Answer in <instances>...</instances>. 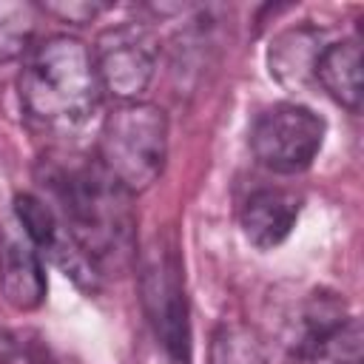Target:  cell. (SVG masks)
<instances>
[{
  "label": "cell",
  "mask_w": 364,
  "mask_h": 364,
  "mask_svg": "<svg viewBox=\"0 0 364 364\" xmlns=\"http://www.w3.org/2000/svg\"><path fill=\"white\" fill-rule=\"evenodd\" d=\"M37 179L46 188V202L97 270L131 256V193L100 165L97 156L51 154L40 162Z\"/></svg>",
  "instance_id": "1"
},
{
  "label": "cell",
  "mask_w": 364,
  "mask_h": 364,
  "mask_svg": "<svg viewBox=\"0 0 364 364\" xmlns=\"http://www.w3.org/2000/svg\"><path fill=\"white\" fill-rule=\"evenodd\" d=\"M102 85L88 46L68 34L31 46L20 71V102L26 114L57 131L88 122L100 105Z\"/></svg>",
  "instance_id": "2"
},
{
  "label": "cell",
  "mask_w": 364,
  "mask_h": 364,
  "mask_svg": "<svg viewBox=\"0 0 364 364\" xmlns=\"http://www.w3.org/2000/svg\"><path fill=\"white\" fill-rule=\"evenodd\" d=\"M97 159L131 196L148 191L168 162L165 111L145 100L117 102L100 125Z\"/></svg>",
  "instance_id": "3"
},
{
  "label": "cell",
  "mask_w": 364,
  "mask_h": 364,
  "mask_svg": "<svg viewBox=\"0 0 364 364\" xmlns=\"http://www.w3.org/2000/svg\"><path fill=\"white\" fill-rule=\"evenodd\" d=\"M324 119L301 102H276L264 108L250 128L256 162L273 173H301L324 145Z\"/></svg>",
  "instance_id": "4"
},
{
  "label": "cell",
  "mask_w": 364,
  "mask_h": 364,
  "mask_svg": "<svg viewBox=\"0 0 364 364\" xmlns=\"http://www.w3.org/2000/svg\"><path fill=\"white\" fill-rule=\"evenodd\" d=\"M142 304L171 364H191V321L182 262L173 247H151L139 273Z\"/></svg>",
  "instance_id": "5"
},
{
  "label": "cell",
  "mask_w": 364,
  "mask_h": 364,
  "mask_svg": "<svg viewBox=\"0 0 364 364\" xmlns=\"http://www.w3.org/2000/svg\"><path fill=\"white\" fill-rule=\"evenodd\" d=\"M91 54L102 91H108L119 102H131L139 100L154 77L159 40L148 26L125 20L105 28L97 37Z\"/></svg>",
  "instance_id": "6"
},
{
  "label": "cell",
  "mask_w": 364,
  "mask_h": 364,
  "mask_svg": "<svg viewBox=\"0 0 364 364\" xmlns=\"http://www.w3.org/2000/svg\"><path fill=\"white\" fill-rule=\"evenodd\" d=\"M14 213L23 225L26 239L37 253H46L65 276H71L80 287H97L100 270L94 262L80 250V245L71 239V233L63 228L54 208L37 196V193H17L14 196Z\"/></svg>",
  "instance_id": "7"
},
{
  "label": "cell",
  "mask_w": 364,
  "mask_h": 364,
  "mask_svg": "<svg viewBox=\"0 0 364 364\" xmlns=\"http://www.w3.org/2000/svg\"><path fill=\"white\" fill-rule=\"evenodd\" d=\"M301 213V196L284 188H256L239 210L245 239L259 250L279 247L296 228Z\"/></svg>",
  "instance_id": "8"
},
{
  "label": "cell",
  "mask_w": 364,
  "mask_h": 364,
  "mask_svg": "<svg viewBox=\"0 0 364 364\" xmlns=\"http://www.w3.org/2000/svg\"><path fill=\"white\" fill-rule=\"evenodd\" d=\"M48 282L40 253L28 239H6L0 247V293L17 310H37Z\"/></svg>",
  "instance_id": "9"
},
{
  "label": "cell",
  "mask_w": 364,
  "mask_h": 364,
  "mask_svg": "<svg viewBox=\"0 0 364 364\" xmlns=\"http://www.w3.org/2000/svg\"><path fill=\"white\" fill-rule=\"evenodd\" d=\"M313 80L350 114H361V46L355 37L321 48Z\"/></svg>",
  "instance_id": "10"
},
{
  "label": "cell",
  "mask_w": 364,
  "mask_h": 364,
  "mask_svg": "<svg viewBox=\"0 0 364 364\" xmlns=\"http://www.w3.org/2000/svg\"><path fill=\"white\" fill-rule=\"evenodd\" d=\"M321 48V34L316 28H290L273 40V48L267 54L270 74L282 85H301L313 77Z\"/></svg>",
  "instance_id": "11"
},
{
  "label": "cell",
  "mask_w": 364,
  "mask_h": 364,
  "mask_svg": "<svg viewBox=\"0 0 364 364\" xmlns=\"http://www.w3.org/2000/svg\"><path fill=\"white\" fill-rule=\"evenodd\" d=\"M37 31V6L20 0H0V65L31 51Z\"/></svg>",
  "instance_id": "12"
},
{
  "label": "cell",
  "mask_w": 364,
  "mask_h": 364,
  "mask_svg": "<svg viewBox=\"0 0 364 364\" xmlns=\"http://www.w3.org/2000/svg\"><path fill=\"white\" fill-rule=\"evenodd\" d=\"M210 364H267V353L250 327L222 324L210 341Z\"/></svg>",
  "instance_id": "13"
},
{
  "label": "cell",
  "mask_w": 364,
  "mask_h": 364,
  "mask_svg": "<svg viewBox=\"0 0 364 364\" xmlns=\"http://www.w3.org/2000/svg\"><path fill=\"white\" fill-rule=\"evenodd\" d=\"M105 6H97V3H51V6H46V11H51V14H60L63 20H68V23H85V20H91L94 14H100Z\"/></svg>",
  "instance_id": "14"
}]
</instances>
